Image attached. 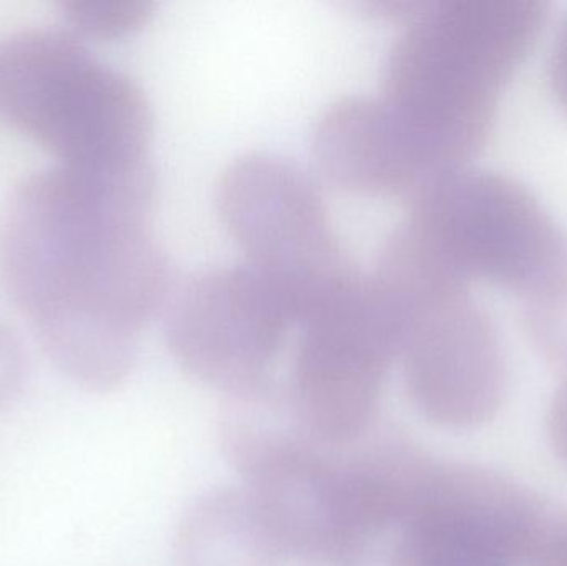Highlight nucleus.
<instances>
[{"label":"nucleus","instance_id":"obj_7","mask_svg":"<svg viewBox=\"0 0 567 566\" xmlns=\"http://www.w3.org/2000/svg\"><path fill=\"white\" fill-rule=\"evenodd\" d=\"M405 225L466 282L528 298L567 271V235L522 182L488 169H450L406 198Z\"/></svg>","mask_w":567,"mask_h":566},{"label":"nucleus","instance_id":"obj_6","mask_svg":"<svg viewBox=\"0 0 567 566\" xmlns=\"http://www.w3.org/2000/svg\"><path fill=\"white\" fill-rule=\"evenodd\" d=\"M392 566H518L553 522L528 492L472 465L439 461L396 438L390 449Z\"/></svg>","mask_w":567,"mask_h":566},{"label":"nucleus","instance_id":"obj_11","mask_svg":"<svg viewBox=\"0 0 567 566\" xmlns=\"http://www.w3.org/2000/svg\"><path fill=\"white\" fill-rule=\"evenodd\" d=\"M312 152L320 172L349 192L406 199L433 176L383 96L349 95L330 103L313 126Z\"/></svg>","mask_w":567,"mask_h":566},{"label":"nucleus","instance_id":"obj_2","mask_svg":"<svg viewBox=\"0 0 567 566\" xmlns=\"http://www.w3.org/2000/svg\"><path fill=\"white\" fill-rule=\"evenodd\" d=\"M548 17L539 0L420 3L386 59L383 99L433 175L468 166L492 135L499 96Z\"/></svg>","mask_w":567,"mask_h":566},{"label":"nucleus","instance_id":"obj_16","mask_svg":"<svg viewBox=\"0 0 567 566\" xmlns=\"http://www.w3.org/2000/svg\"><path fill=\"white\" fill-rule=\"evenodd\" d=\"M533 565L567 566V525L553 524Z\"/></svg>","mask_w":567,"mask_h":566},{"label":"nucleus","instance_id":"obj_17","mask_svg":"<svg viewBox=\"0 0 567 566\" xmlns=\"http://www.w3.org/2000/svg\"><path fill=\"white\" fill-rule=\"evenodd\" d=\"M549 434L556 451L567 462V379L556 392L549 411Z\"/></svg>","mask_w":567,"mask_h":566},{"label":"nucleus","instance_id":"obj_9","mask_svg":"<svg viewBox=\"0 0 567 566\" xmlns=\"http://www.w3.org/2000/svg\"><path fill=\"white\" fill-rule=\"evenodd\" d=\"M302 325L286 391L290 412L317 442L355 444L372 425L396 358L392 312L372 276L357 272Z\"/></svg>","mask_w":567,"mask_h":566},{"label":"nucleus","instance_id":"obj_1","mask_svg":"<svg viewBox=\"0 0 567 566\" xmlns=\"http://www.w3.org/2000/svg\"><path fill=\"white\" fill-rule=\"evenodd\" d=\"M152 165L59 166L13 189L0 218V285L45 348L99 385L122 381L143 326L165 301L169 268L148 229Z\"/></svg>","mask_w":567,"mask_h":566},{"label":"nucleus","instance_id":"obj_3","mask_svg":"<svg viewBox=\"0 0 567 566\" xmlns=\"http://www.w3.org/2000/svg\"><path fill=\"white\" fill-rule=\"evenodd\" d=\"M219 434L287 557L299 566H377L392 521L355 444L342 454L310 438L275 382L233 395Z\"/></svg>","mask_w":567,"mask_h":566},{"label":"nucleus","instance_id":"obj_5","mask_svg":"<svg viewBox=\"0 0 567 566\" xmlns=\"http://www.w3.org/2000/svg\"><path fill=\"white\" fill-rule=\"evenodd\" d=\"M0 119L63 168L146 165L152 112L138 83L65 30H20L0 42Z\"/></svg>","mask_w":567,"mask_h":566},{"label":"nucleus","instance_id":"obj_13","mask_svg":"<svg viewBox=\"0 0 567 566\" xmlns=\"http://www.w3.org/2000/svg\"><path fill=\"white\" fill-rule=\"evenodd\" d=\"M523 322L536 349L567 374V271L523 299Z\"/></svg>","mask_w":567,"mask_h":566},{"label":"nucleus","instance_id":"obj_14","mask_svg":"<svg viewBox=\"0 0 567 566\" xmlns=\"http://www.w3.org/2000/svg\"><path fill=\"white\" fill-rule=\"evenodd\" d=\"M148 0H66L63 12L83 35L113 39L142 27L152 16Z\"/></svg>","mask_w":567,"mask_h":566},{"label":"nucleus","instance_id":"obj_4","mask_svg":"<svg viewBox=\"0 0 567 566\" xmlns=\"http://www.w3.org/2000/svg\"><path fill=\"white\" fill-rule=\"evenodd\" d=\"M372 278L395 321L396 359L416 409L446 428L486 421L505 392L506 359L472 285L405 225L383 243Z\"/></svg>","mask_w":567,"mask_h":566},{"label":"nucleus","instance_id":"obj_8","mask_svg":"<svg viewBox=\"0 0 567 566\" xmlns=\"http://www.w3.org/2000/svg\"><path fill=\"white\" fill-rule=\"evenodd\" d=\"M218 203L248 265L293 321H306L357 275L316 183L289 159L239 156L223 172Z\"/></svg>","mask_w":567,"mask_h":566},{"label":"nucleus","instance_id":"obj_10","mask_svg":"<svg viewBox=\"0 0 567 566\" xmlns=\"http://www.w3.org/2000/svg\"><path fill=\"white\" fill-rule=\"evenodd\" d=\"M292 322L278 292L251 266H215L176 292L166 338L189 374L236 395L271 382Z\"/></svg>","mask_w":567,"mask_h":566},{"label":"nucleus","instance_id":"obj_12","mask_svg":"<svg viewBox=\"0 0 567 566\" xmlns=\"http://www.w3.org/2000/svg\"><path fill=\"white\" fill-rule=\"evenodd\" d=\"M178 566H282L287 558L255 495L218 488L199 498L176 535Z\"/></svg>","mask_w":567,"mask_h":566},{"label":"nucleus","instance_id":"obj_15","mask_svg":"<svg viewBox=\"0 0 567 566\" xmlns=\"http://www.w3.org/2000/svg\"><path fill=\"white\" fill-rule=\"evenodd\" d=\"M549 82L559 106L567 115V16L559 25L549 59Z\"/></svg>","mask_w":567,"mask_h":566}]
</instances>
